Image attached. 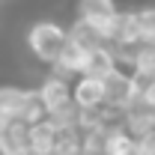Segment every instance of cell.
<instances>
[{
    "label": "cell",
    "instance_id": "7c38bea8",
    "mask_svg": "<svg viewBox=\"0 0 155 155\" xmlns=\"http://www.w3.org/2000/svg\"><path fill=\"white\" fill-rule=\"evenodd\" d=\"M134 21H137V30H140V42H155V3L134 9Z\"/></svg>",
    "mask_w": 155,
    "mask_h": 155
},
{
    "label": "cell",
    "instance_id": "3957f363",
    "mask_svg": "<svg viewBox=\"0 0 155 155\" xmlns=\"http://www.w3.org/2000/svg\"><path fill=\"white\" fill-rule=\"evenodd\" d=\"M116 12H119L116 0H78L75 3V18L90 24L104 42H107V33H110V24H114Z\"/></svg>",
    "mask_w": 155,
    "mask_h": 155
},
{
    "label": "cell",
    "instance_id": "9c48e42d",
    "mask_svg": "<svg viewBox=\"0 0 155 155\" xmlns=\"http://www.w3.org/2000/svg\"><path fill=\"white\" fill-rule=\"evenodd\" d=\"M0 155H27V122H6V128L0 131Z\"/></svg>",
    "mask_w": 155,
    "mask_h": 155
},
{
    "label": "cell",
    "instance_id": "6da1fadb",
    "mask_svg": "<svg viewBox=\"0 0 155 155\" xmlns=\"http://www.w3.org/2000/svg\"><path fill=\"white\" fill-rule=\"evenodd\" d=\"M66 27L54 18H42V21H33L30 27H27V33H24V45H27V51H30V57L42 63V66H54L60 57V51H63V45H66Z\"/></svg>",
    "mask_w": 155,
    "mask_h": 155
},
{
    "label": "cell",
    "instance_id": "52a82bcc",
    "mask_svg": "<svg viewBox=\"0 0 155 155\" xmlns=\"http://www.w3.org/2000/svg\"><path fill=\"white\" fill-rule=\"evenodd\" d=\"M60 131L48 122V119H39L33 125H27V152L33 155H54Z\"/></svg>",
    "mask_w": 155,
    "mask_h": 155
},
{
    "label": "cell",
    "instance_id": "7a4b0ae2",
    "mask_svg": "<svg viewBox=\"0 0 155 155\" xmlns=\"http://www.w3.org/2000/svg\"><path fill=\"white\" fill-rule=\"evenodd\" d=\"M0 114L6 119H18L33 125L39 119H45V107L39 104L36 90L24 87V84H0Z\"/></svg>",
    "mask_w": 155,
    "mask_h": 155
},
{
    "label": "cell",
    "instance_id": "5b68a950",
    "mask_svg": "<svg viewBox=\"0 0 155 155\" xmlns=\"http://www.w3.org/2000/svg\"><path fill=\"white\" fill-rule=\"evenodd\" d=\"M33 90H36V98H39V104L45 107V114L48 110H57V107H63V104L72 101V81L57 75L54 69L42 78Z\"/></svg>",
    "mask_w": 155,
    "mask_h": 155
},
{
    "label": "cell",
    "instance_id": "4fadbf2b",
    "mask_svg": "<svg viewBox=\"0 0 155 155\" xmlns=\"http://www.w3.org/2000/svg\"><path fill=\"white\" fill-rule=\"evenodd\" d=\"M137 140V149H140V155H155V128L152 131H146V134L134 137Z\"/></svg>",
    "mask_w": 155,
    "mask_h": 155
},
{
    "label": "cell",
    "instance_id": "277c9868",
    "mask_svg": "<svg viewBox=\"0 0 155 155\" xmlns=\"http://www.w3.org/2000/svg\"><path fill=\"white\" fill-rule=\"evenodd\" d=\"M101 96H104V107L107 110H116L122 114L131 101H134V93H131V75L122 72V66H116L114 72L101 78Z\"/></svg>",
    "mask_w": 155,
    "mask_h": 155
},
{
    "label": "cell",
    "instance_id": "9a60e30c",
    "mask_svg": "<svg viewBox=\"0 0 155 155\" xmlns=\"http://www.w3.org/2000/svg\"><path fill=\"white\" fill-rule=\"evenodd\" d=\"M6 122H9V119H6V116L0 114V131H3V128H6Z\"/></svg>",
    "mask_w": 155,
    "mask_h": 155
},
{
    "label": "cell",
    "instance_id": "8992f818",
    "mask_svg": "<svg viewBox=\"0 0 155 155\" xmlns=\"http://www.w3.org/2000/svg\"><path fill=\"white\" fill-rule=\"evenodd\" d=\"M72 104L78 110H98L104 107V96H101V81L90 75L72 78Z\"/></svg>",
    "mask_w": 155,
    "mask_h": 155
},
{
    "label": "cell",
    "instance_id": "30bf717a",
    "mask_svg": "<svg viewBox=\"0 0 155 155\" xmlns=\"http://www.w3.org/2000/svg\"><path fill=\"white\" fill-rule=\"evenodd\" d=\"M128 66H131V72L155 78V42H140L137 48H131Z\"/></svg>",
    "mask_w": 155,
    "mask_h": 155
},
{
    "label": "cell",
    "instance_id": "5bb4252c",
    "mask_svg": "<svg viewBox=\"0 0 155 155\" xmlns=\"http://www.w3.org/2000/svg\"><path fill=\"white\" fill-rule=\"evenodd\" d=\"M140 101H143L146 107H152V110H155V78L149 81V87H146V90L140 93Z\"/></svg>",
    "mask_w": 155,
    "mask_h": 155
},
{
    "label": "cell",
    "instance_id": "8fae6325",
    "mask_svg": "<svg viewBox=\"0 0 155 155\" xmlns=\"http://www.w3.org/2000/svg\"><path fill=\"white\" fill-rule=\"evenodd\" d=\"M45 119L57 128L60 134H66V131H81V128H78L81 110H78L72 101H69V104H63V107H57V110H48V114H45Z\"/></svg>",
    "mask_w": 155,
    "mask_h": 155
},
{
    "label": "cell",
    "instance_id": "ba28073f",
    "mask_svg": "<svg viewBox=\"0 0 155 155\" xmlns=\"http://www.w3.org/2000/svg\"><path fill=\"white\" fill-rule=\"evenodd\" d=\"M116 66V51L104 42V45H98V48H90L87 51V60H84V69H81V75H90V78H101L107 75V72H114Z\"/></svg>",
    "mask_w": 155,
    "mask_h": 155
}]
</instances>
